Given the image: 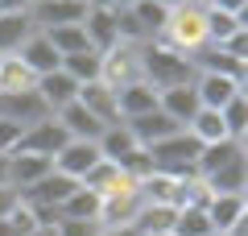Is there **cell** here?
Listing matches in <instances>:
<instances>
[{"label": "cell", "instance_id": "cell-1", "mask_svg": "<svg viewBox=\"0 0 248 236\" xmlns=\"http://www.w3.org/2000/svg\"><path fill=\"white\" fill-rule=\"evenodd\" d=\"M141 79L153 91L182 87V83H195V62L161 42H145L141 46Z\"/></svg>", "mask_w": 248, "mask_h": 236}, {"label": "cell", "instance_id": "cell-2", "mask_svg": "<svg viewBox=\"0 0 248 236\" xmlns=\"http://www.w3.org/2000/svg\"><path fill=\"white\" fill-rule=\"evenodd\" d=\"M157 42L170 46V50H178V54H186V58H195L199 50L211 46V42H207V9H199V4H182V9H174Z\"/></svg>", "mask_w": 248, "mask_h": 236}, {"label": "cell", "instance_id": "cell-3", "mask_svg": "<svg viewBox=\"0 0 248 236\" xmlns=\"http://www.w3.org/2000/svg\"><path fill=\"white\" fill-rule=\"evenodd\" d=\"M153 157V170H161V174H174V178H199L195 174V162H199V141L190 137V133H178V137L161 141V145L149 149Z\"/></svg>", "mask_w": 248, "mask_h": 236}, {"label": "cell", "instance_id": "cell-4", "mask_svg": "<svg viewBox=\"0 0 248 236\" xmlns=\"http://www.w3.org/2000/svg\"><path fill=\"white\" fill-rule=\"evenodd\" d=\"M145 207L137 183H120L116 191L99 195V228H133L137 211Z\"/></svg>", "mask_w": 248, "mask_h": 236}, {"label": "cell", "instance_id": "cell-5", "mask_svg": "<svg viewBox=\"0 0 248 236\" xmlns=\"http://www.w3.org/2000/svg\"><path fill=\"white\" fill-rule=\"evenodd\" d=\"M141 79V46H124L116 42L112 50L99 54V83L108 87H124V83H137Z\"/></svg>", "mask_w": 248, "mask_h": 236}, {"label": "cell", "instance_id": "cell-6", "mask_svg": "<svg viewBox=\"0 0 248 236\" xmlns=\"http://www.w3.org/2000/svg\"><path fill=\"white\" fill-rule=\"evenodd\" d=\"M83 13H87V0H33L29 21L37 34H46V29H62V25H83Z\"/></svg>", "mask_w": 248, "mask_h": 236}, {"label": "cell", "instance_id": "cell-7", "mask_svg": "<svg viewBox=\"0 0 248 236\" xmlns=\"http://www.w3.org/2000/svg\"><path fill=\"white\" fill-rule=\"evenodd\" d=\"M75 186H79L75 178H66V174H58V170H50L42 183H33L29 191H21V203L42 207V211H54V216H58V207L75 195Z\"/></svg>", "mask_w": 248, "mask_h": 236}, {"label": "cell", "instance_id": "cell-8", "mask_svg": "<svg viewBox=\"0 0 248 236\" xmlns=\"http://www.w3.org/2000/svg\"><path fill=\"white\" fill-rule=\"evenodd\" d=\"M99 162H104V157H99L95 141H66V145L54 153V170L66 174V178H75V183H83Z\"/></svg>", "mask_w": 248, "mask_h": 236}, {"label": "cell", "instance_id": "cell-9", "mask_svg": "<svg viewBox=\"0 0 248 236\" xmlns=\"http://www.w3.org/2000/svg\"><path fill=\"white\" fill-rule=\"evenodd\" d=\"M66 141H71V137L62 133V124L54 120V116H46V120L29 124V129L21 133V141H17V149H13V153H42V157H54Z\"/></svg>", "mask_w": 248, "mask_h": 236}, {"label": "cell", "instance_id": "cell-10", "mask_svg": "<svg viewBox=\"0 0 248 236\" xmlns=\"http://www.w3.org/2000/svg\"><path fill=\"white\" fill-rule=\"evenodd\" d=\"M124 124H128V133H133V141H137L141 149H153V145H161V141H170V137H178V133H182V124L170 120L161 108L137 116V120H124Z\"/></svg>", "mask_w": 248, "mask_h": 236}, {"label": "cell", "instance_id": "cell-11", "mask_svg": "<svg viewBox=\"0 0 248 236\" xmlns=\"http://www.w3.org/2000/svg\"><path fill=\"white\" fill-rule=\"evenodd\" d=\"M50 116V108L37 100V91H17V96H0V120H13L21 124V129H29V124L46 120Z\"/></svg>", "mask_w": 248, "mask_h": 236}, {"label": "cell", "instance_id": "cell-12", "mask_svg": "<svg viewBox=\"0 0 248 236\" xmlns=\"http://www.w3.org/2000/svg\"><path fill=\"white\" fill-rule=\"evenodd\" d=\"M83 34H87L91 50H112L116 46V9H108V4H87V13H83Z\"/></svg>", "mask_w": 248, "mask_h": 236}, {"label": "cell", "instance_id": "cell-13", "mask_svg": "<svg viewBox=\"0 0 248 236\" xmlns=\"http://www.w3.org/2000/svg\"><path fill=\"white\" fill-rule=\"evenodd\" d=\"M13 58H17L21 67H25L29 75H33V79H42V75H54V70L62 67V58H58V50H54V46L46 42L42 34H33V37H29V42L21 46L17 54H13Z\"/></svg>", "mask_w": 248, "mask_h": 236}, {"label": "cell", "instance_id": "cell-14", "mask_svg": "<svg viewBox=\"0 0 248 236\" xmlns=\"http://www.w3.org/2000/svg\"><path fill=\"white\" fill-rule=\"evenodd\" d=\"M33 91H37V100L50 108V116H54V112H62L66 104H75V100H79V83H75L71 75H62V70H54V75H42V79L33 83Z\"/></svg>", "mask_w": 248, "mask_h": 236}, {"label": "cell", "instance_id": "cell-15", "mask_svg": "<svg viewBox=\"0 0 248 236\" xmlns=\"http://www.w3.org/2000/svg\"><path fill=\"white\" fill-rule=\"evenodd\" d=\"M195 96H199V108H211V112H219L228 100L244 96V83H236V79H223V75H195Z\"/></svg>", "mask_w": 248, "mask_h": 236}, {"label": "cell", "instance_id": "cell-16", "mask_svg": "<svg viewBox=\"0 0 248 236\" xmlns=\"http://www.w3.org/2000/svg\"><path fill=\"white\" fill-rule=\"evenodd\" d=\"M54 120L62 124V133H66L71 141H99V133L108 129V124L95 120V116H91L79 100H75V104H66L62 112H54Z\"/></svg>", "mask_w": 248, "mask_h": 236}, {"label": "cell", "instance_id": "cell-17", "mask_svg": "<svg viewBox=\"0 0 248 236\" xmlns=\"http://www.w3.org/2000/svg\"><path fill=\"white\" fill-rule=\"evenodd\" d=\"M50 170H54V157H42V153H9V186H17V191H29V186L42 183Z\"/></svg>", "mask_w": 248, "mask_h": 236}, {"label": "cell", "instance_id": "cell-18", "mask_svg": "<svg viewBox=\"0 0 248 236\" xmlns=\"http://www.w3.org/2000/svg\"><path fill=\"white\" fill-rule=\"evenodd\" d=\"M153 108H157V91H153L145 79L116 87V112H120V120H137V116L153 112Z\"/></svg>", "mask_w": 248, "mask_h": 236}, {"label": "cell", "instance_id": "cell-19", "mask_svg": "<svg viewBox=\"0 0 248 236\" xmlns=\"http://www.w3.org/2000/svg\"><path fill=\"white\" fill-rule=\"evenodd\" d=\"M203 211H207V219H211L215 236H223L228 228H236L240 219H248V199L244 195H211Z\"/></svg>", "mask_w": 248, "mask_h": 236}, {"label": "cell", "instance_id": "cell-20", "mask_svg": "<svg viewBox=\"0 0 248 236\" xmlns=\"http://www.w3.org/2000/svg\"><path fill=\"white\" fill-rule=\"evenodd\" d=\"M232 162H248V157H244V141H215V145H199L195 174L207 178V174H215V170L232 166Z\"/></svg>", "mask_w": 248, "mask_h": 236}, {"label": "cell", "instance_id": "cell-21", "mask_svg": "<svg viewBox=\"0 0 248 236\" xmlns=\"http://www.w3.org/2000/svg\"><path fill=\"white\" fill-rule=\"evenodd\" d=\"M157 108L170 116V120H178V124L186 129V124L195 120V112H199L195 83H182V87H166V91H157Z\"/></svg>", "mask_w": 248, "mask_h": 236}, {"label": "cell", "instance_id": "cell-22", "mask_svg": "<svg viewBox=\"0 0 248 236\" xmlns=\"http://www.w3.org/2000/svg\"><path fill=\"white\" fill-rule=\"evenodd\" d=\"M190 62H195V75H223V79H236V83H244V62L232 58V54L219 50V46H207V50H199Z\"/></svg>", "mask_w": 248, "mask_h": 236}, {"label": "cell", "instance_id": "cell-23", "mask_svg": "<svg viewBox=\"0 0 248 236\" xmlns=\"http://www.w3.org/2000/svg\"><path fill=\"white\" fill-rule=\"evenodd\" d=\"M79 104L87 108L95 120H104V124H120V112H116V91L108 87V83H83L79 87Z\"/></svg>", "mask_w": 248, "mask_h": 236}, {"label": "cell", "instance_id": "cell-24", "mask_svg": "<svg viewBox=\"0 0 248 236\" xmlns=\"http://www.w3.org/2000/svg\"><path fill=\"white\" fill-rule=\"evenodd\" d=\"M33 34L37 29L29 21V13H0V58H13Z\"/></svg>", "mask_w": 248, "mask_h": 236}, {"label": "cell", "instance_id": "cell-25", "mask_svg": "<svg viewBox=\"0 0 248 236\" xmlns=\"http://www.w3.org/2000/svg\"><path fill=\"white\" fill-rule=\"evenodd\" d=\"M174 216L178 211L170 207V203H145V207L137 211L133 228H137V236H170L174 232Z\"/></svg>", "mask_w": 248, "mask_h": 236}, {"label": "cell", "instance_id": "cell-26", "mask_svg": "<svg viewBox=\"0 0 248 236\" xmlns=\"http://www.w3.org/2000/svg\"><path fill=\"white\" fill-rule=\"evenodd\" d=\"M199 183L207 186V195H244V186H248V162H232V166L215 170V174L199 178Z\"/></svg>", "mask_w": 248, "mask_h": 236}, {"label": "cell", "instance_id": "cell-27", "mask_svg": "<svg viewBox=\"0 0 248 236\" xmlns=\"http://www.w3.org/2000/svg\"><path fill=\"white\" fill-rule=\"evenodd\" d=\"M58 219H79V224H99V195L87 186H75V195L58 207Z\"/></svg>", "mask_w": 248, "mask_h": 236}, {"label": "cell", "instance_id": "cell-28", "mask_svg": "<svg viewBox=\"0 0 248 236\" xmlns=\"http://www.w3.org/2000/svg\"><path fill=\"white\" fill-rule=\"evenodd\" d=\"M95 149H99V157L104 162H120L128 149H137V141H133V133H128V124H108L104 133H99V141H95Z\"/></svg>", "mask_w": 248, "mask_h": 236}, {"label": "cell", "instance_id": "cell-29", "mask_svg": "<svg viewBox=\"0 0 248 236\" xmlns=\"http://www.w3.org/2000/svg\"><path fill=\"white\" fill-rule=\"evenodd\" d=\"M46 42L58 50V58H71V54H83V50H91V42H87V34H83V25H62V29H46Z\"/></svg>", "mask_w": 248, "mask_h": 236}, {"label": "cell", "instance_id": "cell-30", "mask_svg": "<svg viewBox=\"0 0 248 236\" xmlns=\"http://www.w3.org/2000/svg\"><path fill=\"white\" fill-rule=\"evenodd\" d=\"M186 133L199 141V145H215V141H232L228 133H223V120H219V112H211V108H199L195 112V120L186 124Z\"/></svg>", "mask_w": 248, "mask_h": 236}, {"label": "cell", "instance_id": "cell-31", "mask_svg": "<svg viewBox=\"0 0 248 236\" xmlns=\"http://www.w3.org/2000/svg\"><path fill=\"white\" fill-rule=\"evenodd\" d=\"M128 17H133L137 25H141V34L149 37V42H157V37H161V29H166V21H170V13H166V9H157L153 0H137L133 9H128Z\"/></svg>", "mask_w": 248, "mask_h": 236}, {"label": "cell", "instance_id": "cell-32", "mask_svg": "<svg viewBox=\"0 0 248 236\" xmlns=\"http://www.w3.org/2000/svg\"><path fill=\"white\" fill-rule=\"evenodd\" d=\"M62 75H71L75 83H95L99 79V50H83V54H71V58H62Z\"/></svg>", "mask_w": 248, "mask_h": 236}, {"label": "cell", "instance_id": "cell-33", "mask_svg": "<svg viewBox=\"0 0 248 236\" xmlns=\"http://www.w3.org/2000/svg\"><path fill=\"white\" fill-rule=\"evenodd\" d=\"M37 79L21 67L17 58H0V96H17V91H33Z\"/></svg>", "mask_w": 248, "mask_h": 236}, {"label": "cell", "instance_id": "cell-34", "mask_svg": "<svg viewBox=\"0 0 248 236\" xmlns=\"http://www.w3.org/2000/svg\"><path fill=\"white\" fill-rule=\"evenodd\" d=\"M170 236H215V228H211L203 207H182L174 216V232Z\"/></svg>", "mask_w": 248, "mask_h": 236}, {"label": "cell", "instance_id": "cell-35", "mask_svg": "<svg viewBox=\"0 0 248 236\" xmlns=\"http://www.w3.org/2000/svg\"><path fill=\"white\" fill-rule=\"evenodd\" d=\"M219 120H223V133L232 141H244V129H248V96H236L219 108Z\"/></svg>", "mask_w": 248, "mask_h": 236}, {"label": "cell", "instance_id": "cell-36", "mask_svg": "<svg viewBox=\"0 0 248 236\" xmlns=\"http://www.w3.org/2000/svg\"><path fill=\"white\" fill-rule=\"evenodd\" d=\"M240 29H248L244 17H228V13L207 9V42H211V46H223L232 34H240Z\"/></svg>", "mask_w": 248, "mask_h": 236}, {"label": "cell", "instance_id": "cell-37", "mask_svg": "<svg viewBox=\"0 0 248 236\" xmlns=\"http://www.w3.org/2000/svg\"><path fill=\"white\" fill-rule=\"evenodd\" d=\"M174 183H178L174 174H161V170H153L149 178H141V183H137V191H141L145 203H170V199H174Z\"/></svg>", "mask_w": 248, "mask_h": 236}, {"label": "cell", "instance_id": "cell-38", "mask_svg": "<svg viewBox=\"0 0 248 236\" xmlns=\"http://www.w3.org/2000/svg\"><path fill=\"white\" fill-rule=\"evenodd\" d=\"M116 170H120L128 183H141V178H149V174H153V157H149V149H141V145L128 149V153L116 162Z\"/></svg>", "mask_w": 248, "mask_h": 236}, {"label": "cell", "instance_id": "cell-39", "mask_svg": "<svg viewBox=\"0 0 248 236\" xmlns=\"http://www.w3.org/2000/svg\"><path fill=\"white\" fill-rule=\"evenodd\" d=\"M120 183H128V178L116 170V162H99V166L91 170V174L83 178L79 186H87V191H95V195H108V191H116Z\"/></svg>", "mask_w": 248, "mask_h": 236}, {"label": "cell", "instance_id": "cell-40", "mask_svg": "<svg viewBox=\"0 0 248 236\" xmlns=\"http://www.w3.org/2000/svg\"><path fill=\"white\" fill-rule=\"evenodd\" d=\"M21 124H13V120H0V157H9L13 149H17V141H21Z\"/></svg>", "mask_w": 248, "mask_h": 236}, {"label": "cell", "instance_id": "cell-41", "mask_svg": "<svg viewBox=\"0 0 248 236\" xmlns=\"http://www.w3.org/2000/svg\"><path fill=\"white\" fill-rule=\"evenodd\" d=\"M58 236H99V224H79V219H54Z\"/></svg>", "mask_w": 248, "mask_h": 236}, {"label": "cell", "instance_id": "cell-42", "mask_svg": "<svg viewBox=\"0 0 248 236\" xmlns=\"http://www.w3.org/2000/svg\"><path fill=\"white\" fill-rule=\"evenodd\" d=\"M17 203H21V191H17V186H0V219H9L13 211H17Z\"/></svg>", "mask_w": 248, "mask_h": 236}, {"label": "cell", "instance_id": "cell-43", "mask_svg": "<svg viewBox=\"0 0 248 236\" xmlns=\"http://www.w3.org/2000/svg\"><path fill=\"white\" fill-rule=\"evenodd\" d=\"M207 9H215V13H228V17H244L248 0H211Z\"/></svg>", "mask_w": 248, "mask_h": 236}, {"label": "cell", "instance_id": "cell-44", "mask_svg": "<svg viewBox=\"0 0 248 236\" xmlns=\"http://www.w3.org/2000/svg\"><path fill=\"white\" fill-rule=\"evenodd\" d=\"M33 0H0V13H29Z\"/></svg>", "mask_w": 248, "mask_h": 236}, {"label": "cell", "instance_id": "cell-45", "mask_svg": "<svg viewBox=\"0 0 248 236\" xmlns=\"http://www.w3.org/2000/svg\"><path fill=\"white\" fill-rule=\"evenodd\" d=\"M99 236H137V228H99Z\"/></svg>", "mask_w": 248, "mask_h": 236}, {"label": "cell", "instance_id": "cell-46", "mask_svg": "<svg viewBox=\"0 0 248 236\" xmlns=\"http://www.w3.org/2000/svg\"><path fill=\"white\" fill-rule=\"evenodd\" d=\"M133 4H137V0H108V9H116V13H128Z\"/></svg>", "mask_w": 248, "mask_h": 236}, {"label": "cell", "instance_id": "cell-47", "mask_svg": "<svg viewBox=\"0 0 248 236\" xmlns=\"http://www.w3.org/2000/svg\"><path fill=\"white\" fill-rule=\"evenodd\" d=\"M153 4H157V9H166V13H174V9H182L186 0H153Z\"/></svg>", "mask_w": 248, "mask_h": 236}, {"label": "cell", "instance_id": "cell-48", "mask_svg": "<svg viewBox=\"0 0 248 236\" xmlns=\"http://www.w3.org/2000/svg\"><path fill=\"white\" fill-rule=\"evenodd\" d=\"M0 186H9V157H0Z\"/></svg>", "mask_w": 248, "mask_h": 236}, {"label": "cell", "instance_id": "cell-49", "mask_svg": "<svg viewBox=\"0 0 248 236\" xmlns=\"http://www.w3.org/2000/svg\"><path fill=\"white\" fill-rule=\"evenodd\" d=\"M0 236H21V232H17V228L9 224V219H0Z\"/></svg>", "mask_w": 248, "mask_h": 236}, {"label": "cell", "instance_id": "cell-50", "mask_svg": "<svg viewBox=\"0 0 248 236\" xmlns=\"http://www.w3.org/2000/svg\"><path fill=\"white\" fill-rule=\"evenodd\" d=\"M33 236H58V228H54V224H46V228H37Z\"/></svg>", "mask_w": 248, "mask_h": 236}, {"label": "cell", "instance_id": "cell-51", "mask_svg": "<svg viewBox=\"0 0 248 236\" xmlns=\"http://www.w3.org/2000/svg\"><path fill=\"white\" fill-rule=\"evenodd\" d=\"M186 4H199V9H207V4H211V0H186Z\"/></svg>", "mask_w": 248, "mask_h": 236}, {"label": "cell", "instance_id": "cell-52", "mask_svg": "<svg viewBox=\"0 0 248 236\" xmlns=\"http://www.w3.org/2000/svg\"><path fill=\"white\" fill-rule=\"evenodd\" d=\"M87 4H108V0H87Z\"/></svg>", "mask_w": 248, "mask_h": 236}]
</instances>
